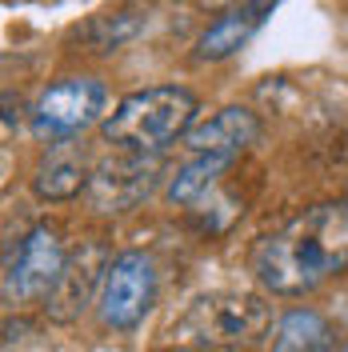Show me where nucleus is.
Listing matches in <instances>:
<instances>
[{"instance_id": "nucleus-1", "label": "nucleus", "mask_w": 348, "mask_h": 352, "mask_svg": "<svg viewBox=\"0 0 348 352\" xmlns=\"http://www.w3.org/2000/svg\"><path fill=\"white\" fill-rule=\"evenodd\" d=\"M348 268V200L316 204L264 236L252 272L276 296H305Z\"/></svg>"}, {"instance_id": "nucleus-2", "label": "nucleus", "mask_w": 348, "mask_h": 352, "mask_svg": "<svg viewBox=\"0 0 348 352\" xmlns=\"http://www.w3.org/2000/svg\"><path fill=\"white\" fill-rule=\"evenodd\" d=\"M196 116V96L180 85H156L124 96L105 116V140L124 153H160L176 136H188Z\"/></svg>"}, {"instance_id": "nucleus-3", "label": "nucleus", "mask_w": 348, "mask_h": 352, "mask_svg": "<svg viewBox=\"0 0 348 352\" xmlns=\"http://www.w3.org/2000/svg\"><path fill=\"white\" fill-rule=\"evenodd\" d=\"M272 332V305L252 292H208L184 308L173 336L193 349H244Z\"/></svg>"}, {"instance_id": "nucleus-4", "label": "nucleus", "mask_w": 348, "mask_h": 352, "mask_svg": "<svg viewBox=\"0 0 348 352\" xmlns=\"http://www.w3.org/2000/svg\"><path fill=\"white\" fill-rule=\"evenodd\" d=\"M105 100H109V92H105L100 80H92V76H65V80L48 85L36 96V104H32V136L48 140V144L68 140V136L85 132L92 120H100Z\"/></svg>"}, {"instance_id": "nucleus-5", "label": "nucleus", "mask_w": 348, "mask_h": 352, "mask_svg": "<svg viewBox=\"0 0 348 352\" xmlns=\"http://www.w3.org/2000/svg\"><path fill=\"white\" fill-rule=\"evenodd\" d=\"M100 320L116 332L136 329L156 305V268L144 252H120L112 256L105 272V288L96 296Z\"/></svg>"}, {"instance_id": "nucleus-6", "label": "nucleus", "mask_w": 348, "mask_h": 352, "mask_svg": "<svg viewBox=\"0 0 348 352\" xmlns=\"http://www.w3.org/2000/svg\"><path fill=\"white\" fill-rule=\"evenodd\" d=\"M65 248L56 228L36 224L24 232V241L17 244V252H8L4 264V300L8 305H24V300H48V292L56 288L61 272H65Z\"/></svg>"}, {"instance_id": "nucleus-7", "label": "nucleus", "mask_w": 348, "mask_h": 352, "mask_svg": "<svg viewBox=\"0 0 348 352\" xmlns=\"http://www.w3.org/2000/svg\"><path fill=\"white\" fill-rule=\"evenodd\" d=\"M156 176H160V156L153 153H116L109 160H100L92 168L85 197L96 212L105 217H120L136 208L140 200L156 188Z\"/></svg>"}, {"instance_id": "nucleus-8", "label": "nucleus", "mask_w": 348, "mask_h": 352, "mask_svg": "<svg viewBox=\"0 0 348 352\" xmlns=\"http://www.w3.org/2000/svg\"><path fill=\"white\" fill-rule=\"evenodd\" d=\"M109 264H112V256H109V248H105L100 241H85L80 244V248L65 261L61 280H56V288H52L48 300H44L48 320H56V324L76 320V316L92 305V296H100Z\"/></svg>"}, {"instance_id": "nucleus-9", "label": "nucleus", "mask_w": 348, "mask_h": 352, "mask_svg": "<svg viewBox=\"0 0 348 352\" xmlns=\"http://www.w3.org/2000/svg\"><path fill=\"white\" fill-rule=\"evenodd\" d=\"M257 136H261V120H257V112L232 104V109H220V112H213L208 120L193 124L188 136H184V144H188L196 156H220V160H232V156L244 153L248 144H257Z\"/></svg>"}, {"instance_id": "nucleus-10", "label": "nucleus", "mask_w": 348, "mask_h": 352, "mask_svg": "<svg viewBox=\"0 0 348 352\" xmlns=\"http://www.w3.org/2000/svg\"><path fill=\"white\" fill-rule=\"evenodd\" d=\"M268 16H272V4H237L228 12H220L217 21L196 36V60H224V56L240 52Z\"/></svg>"}, {"instance_id": "nucleus-11", "label": "nucleus", "mask_w": 348, "mask_h": 352, "mask_svg": "<svg viewBox=\"0 0 348 352\" xmlns=\"http://www.w3.org/2000/svg\"><path fill=\"white\" fill-rule=\"evenodd\" d=\"M336 336L320 312L312 308H292L268 332V352H332Z\"/></svg>"}, {"instance_id": "nucleus-12", "label": "nucleus", "mask_w": 348, "mask_h": 352, "mask_svg": "<svg viewBox=\"0 0 348 352\" xmlns=\"http://www.w3.org/2000/svg\"><path fill=\"white\" fill-rule=\"evenodd\" d=\"M88 180H92V173L85 168V153H76L68 144H52L32 176V188L41 200H68L80 188H88Z\"/></svg>"}, {"instance_id": "nucleus-13", "label": "nucleus", "mask_w": 348, "mask_h": 352, "mask_svg": "<svg viewBox=\"0 0 348 352\" xmlns=\"http://www.w3.org/2000/svg\"><path fill=\"white\" fill-rule=\"evenodd\" d=\"M144 24L149 16L140 12V8H129V12H109V16H92L85 24V44L88 52H100V56H109L116 48H124L129 41H136L140 32H144Z\"/></svg>"}, {"instance_id": "nucleus-14", "label": "nucleus", "mask_w": 348, "mask_h": 352, "mask_svg": "<svg viewBox=\"0 0 348 352\" xmlns=\"http://www.w3.org/2000/svg\"><path fill=\"white\" fill-rule=\"evenodd\" d=\"M228 168V160H220V156H196L188 160L184 168H176V176L168 180V200L176 204H188V200L204 197L213 184H217V176Z\"/></svg>"}, {"instance_id": "nucleus-15", "label": "nucleus", "mask_w": 348, "mask_h": 352, "mask_svg": "<svg viewBox=\"0 0 348 352\" xmlns=\"http://www.w3.org/2000/svg\"><path fill=\"white\" fill-rule=\"evenodd\" d=\"M340 352H348V344H345V349H340Z\"/></svg>"}]
</instances>
